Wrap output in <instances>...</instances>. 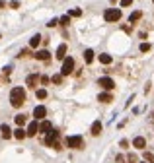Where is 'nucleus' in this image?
<instances>
[{"instance_id":"obj_1","label":"nucleus","mask_w":154,"mask_h":163,"mask_svg":"<svg viewBox=\"0 0 154 163\" xmlns=\"http://www.w3.org/2000/svg\"><path fill=\"white\" fill-rule=\"evenodd\" d=\"M26 103V90L24 87H14L10 91V105L14 109H20Z\"/></svg>"},{"instance_id":"obj_2","label":"nucleus","mask_w":154,"mask_h":163,"mask_svg":"<svg viewBox=\"0 0 154 163\" xmlns=\"http://www.w3.org/2000/svg\"><path fill=\"white\" fill-rule=\"evenodd\" d=\"M104 20L109 21V24H115V21L121 20V8H109L104 12Z\"/></svg>"},{"instance_id":"obj_3","label":"nucleus","mask_w":154,"mask_h":163,"mask_svg":"<svg viewBox=\"0 0 154 163\" xmlns=\"http://www.w3.org/2000/svg\"><path fill=\"white\" fill-rule=\"evenodd\" d=\"M45 144H47V146H51V148H55L57 152L61 150V146H58V132H57V130H53V128H51V130L47 132Z\"/></svg>"},{"instance_id":"obj_4","label":"nucleus","mask_w":154,"mask_h":163,"mask_svg":"<svg viewBox=\"0 0 154 163\" xmlns=\"http://www.w3.org/2000/svg\"><path fill=\"white\" fill-rule=\"evenodd\" d=\"M82 144H84V140H82V136H68L67 140H64V146L67 148H70V150H80L82 148Z\"/></svg>"},{"instance_id":"obj_5","label":"nucleus","mask_w":154,"mask_h":163,"mask_svg":"<svg viewBox=\"0 0 154 163\" xmlns=\"http://www.w3.org/2000/svg\"><path fill=\"white\" fill-rule=\"evenodd\" d=\"M72 70H74V58L72 56H64L63 58V68H61V76H68V74H72Z\"/></svg>"},{"instance_id":"obj_6","label":"nucleus","mask_w":154,"mask_h":163,"mask_svg":"<svg viewBox=\"0 0 154 163\" xmlns=\"http://www.w3.org/2000/svg\"><path fill=\"white\" fill-rule=\"evenodd\" d=\"M98 86H100V87H104V90H107V91H111L113 87H115V82H113L111 78L104 76V78H100V80H98Z\"/></svg>"},{"instance_id":"obj_7","label":"nucleus","mask_w":154,"mask_h":163,"mask_svg":"<svg viewBox=\"0 0 154 163\" xmlns=\"http://www.w3.org/2000/svg\"><path fill=\"white\" fill-rule=\"evenodd\" d=\"M45 115H47V109L43 107V105H37V107L33 109V117H35V121H41V118L45 117Z\"/></svg>"},{"instance_id":"obj_8","label":"nucleus","mask_w":154,"mask_h":163,"mask_svg":"<svg viewBox=\"0 0 154 163\" xmlns=\"http://www.w3.org/2000/svg\"><path fill=\"white\" fill-rule=\"evenodd\" d=\"M37 132H39V124H37V121L29 122V126H27V130H26V136H35Z\"/></svg>"},{"instance_id":"obj_9","label":"nucleus","mask_w":154,"mask_h":163,"mask_svg":"<svg viewBox=\"0 0 154 163\" xmlns=\"http://www.w3.org/2000/svg\"><path fill=\"white\" fill-rule=\"evenodd\" d=\"M133 148H137V150H144V148H146V140L142 136H137L133 140Z\"/></svg>"},{"instance_id":"obj_10","label":"nucleus","mask_w":154,"mask_h":163,"mask_svg":"<svg viewBox=\"0 0 154 163\" xmlns=\"http://www.w3.org/2000/svg\"><path fill=\"white\" fill-rule=\"evenodd\" d=\"M26 84H27V87H37V84H39V76H37V74H31V76H27Z\"/></svg>"},{"instance_id":"obj_11","label":"nucleus","mask_w":154,"mask_h":163,"mask_svg":"<svg viewBox=\"0 0 154 163\" xmlns=\"http://www.w3.org/2000/svg\"><path fill=\"white\" fill-rule=\"evenodd\" d=\"M0 136H2L4 140L12 138V130H10V126H8V124H2V126H0Z\"/></svg>"},{"instance_id":"obj_12","label":"nucleus","mask_w":154,"mask_h":163,"mask_svg":"<svg viewBox=\"0 0 154 163\" xmlns=\"http://www.w3.org/2000/svg\"><path fill=\"white\" fill-rule=\"evenodd\" d=\"M101 130H104V124H101L100 121H96V122L92 124V136H100Z\"/></svg>"},{"instance_id":"obj_13","label":"nucleus","mask_w":154,"mask_h":163,"mask_svg":"<svg viewBox=\"0 0 154 163\" xmlns=\"http://www.w3.org/2000/svg\"><path fill=\"white\" fill-rule=\"evenodd\" d=\"M55 56L58 58V60H63V58L67 56V45H64V43H63V45H58V49H57V55H55Z\"/></svg>"},{"instance_id":"obj_14","label":"nucleus","mask_w":154,"mask_h":163,"mask_svg":"<svg viewBox=\"0 0 154 163\" xmlns=\"http://www.w3.org/2000/svg\"><path fill=\"white\" fill-rule=\"evenodd\" d=\"M141 18H142V12H141V10H137V12H133V14L129 16V24L133 25V24H137V21L141 20Z\"/></svg>"},{"instance_id":"obj_15","label":"nucleus","mask_w":154,"mask_h":163,"mask_svg":"<svg viewBox=\"0 0 154 163\" xmlns=\"http://www.w3.org/2000/svg\"><path fill=\"white\" fill-rule=\"evenodd\" d=\"M33 56L37 58V60H49V56H51V55H49V51L43 49V51H37V53H35Z\"/></svg>"},{"instance_id":"obj_16","label":"nucleus","mask_w":154,"mask_h":163,"mask_svg":"<svg viewBox=\"0 0 154 163\" xmlns=\"http://www.w3.org/2000/svg\"><path fill=\"white\" fill-rule=\"evenodd\" d=\"M51 128H53V124H51L49 121H43V122L39 124V132H41V134H47Z\"/></svg>"},{"instance_id":"obj_17","label":"nucleus","mask_w":154,"mask_h":163,"mask_svg":"<svg viewBox=\"0 0 154 163\" xmlns=\"http://www.w3.org/2000/svg\"><path fill=\"white\" fill-rule=\"evenodd\" d=\"M98 101H101V103H111L113 97H111V93H109V91H105V93H100V95H98Z\"/></svg>"},{"instance_id":"obj_18","label":"nucleus","mask_w":154,"mask_h":163,"mask_svg":"<svg viewBox=\"0 0 154 163\" xmlns=\"http://www.w3.org/2000/svg\"><path fill=\"white\" fill-rule=\"evenodd\" d=\"M84 60H86V64H92V60H94V51L92 49L84 51Z\"/></svg>"},{"instance_id":"obj_19","label":"nucleus","mask_w":154,"mask_h":163,"mask_svg":"<svg viewBox=\"0 0 154 163\" xmlns=\"http://www.w3.org/2000/svg\"><path fill=\"white\" fill-rule=\"evenodd\" d=\"M12 136H14V138H18V140H24V138H26V130L20 126V128H16V130L12 132Z\"/></svg>"},{"instance_id":"obj_20","label":"nucleus","mask_w":154,"mask_h":163,"mask_svg":"<svg viewBox=\"0 0 154 163\" xmlns=\"http://www.w3.org/2000/svg\"><path fill=\"white\" fill-rule=\"evenodd\" d=\"M39 43H41V35H33L31 39H29V47L35 49V47H39Z\"/></svg>"},{"instance_id":"obj_21","label":"nucleus","mask_w":154,"mask_h":163,"mask_svg":"<svg viewBox=\"0 0 154 163\" xmlns=\"http://www.w3.org/2000/svg\"><path fill=\"white\" fill-rule=\"evenodd\" d=\"M111 60H113V56H111V55H107V53L100 55V62H101V64H111Z\"/></svg>"},{"instance_id":"obj_22","label":"nucleus","mask_w":154,"mask_h":163,"mask_svg":"<svg viewBox=\"0 0 154 163\" xmlns=\"http://www.w3.org/2000/svg\"><path fill=\"white\" fill-rule=\"evenodd\" d=\"M14 121H16V124H18V126H24L27 118H26V115H16V118H14Z\"/></svg>"},{"instance_id":"obj_23","label":"nucleus","mask_w":154,"mask_h":163,"mask_svg":"<svg viewBox=\"0 0 154 163\" xmlns=\"http://www.w3.org/2000/svg\"><path fill=\"white\" fill-rule=\"evenodd\" d=\"M63 78H64V76H61V74H55V76L51 78V82L57 84V86H61V84H63Z\"/></svg>"},{"instance_id":"obj_24","label":"nucleus","mask_w":154,"mask_h":163,"mask_svg":"<svg viewBox=\"0 0 154 163\" xmlns=\"http://www.w3.org/2000/svg\"><path fill=\"white\" fill-rule=\"evenodd\" d=\"M68 16H72V18H80V16H82V10H80V8H74V10L68 12Z\"/></svg>"},{"instance_id":"obj_25","label":"nucleus","mask_w":154,"mask_h":163,"mask_svg":"<svg viewBox=\"0 0 154 163\" xmlns=\"http://www.w3.org/2000/svg\"><path fill=\"white\" fill-rule=\"evenodd\" d=\"M35 97H37V99H45L47 97V91L45 90H37V91H35Z\"/></svg>"},{"instance_id":"obj_26","label":"nucleus","mask_w":154,"mask_h":163,"mask_svg":"<svg viewBox=\"0 0 154 163\" xmlns=\"http://www.w3.org/2000/svg\"><path fill=\"white\" fill-rule=\"evenodd\" d=\"M144 161L154 163V153H150V152H144Z\"/></svg>"},{"instance_id":"obj_27","label":"nucleus","mask_w":154,"mask_h":163,"mask_svg":"<svg viewBox=\"0 0 154 163\" xmlns=\"http://www.w3.org/2000/svg\"><path fill=\"white\" fill-rule=\"evenodd\" d=\"M58 24H61V25H68L70 24V16H63L61 20H58Z\"/></svg>"},{"instance_id":"obj_28","label":"nucleus","mask_w":154,"mask_h":163,"mask_svg":"<svg viewBox=\"0 0 154 163\" xmlns=\"http://www.w3.org/2000/svg\"><path fill=\"white\" fill-rule=\"evenodd\" d=\"M127 161H129V163H138V157H137L135 153H129V157H127Z\"/></svg>"},{"instance_id":"obj_29","label":"nucleus","mask_w":154,"mask_h":163,"mask_svg":"<svg viewBox=\"0 0 154 163\" xmlns=\"http://www.w3.org/2000/svg\"><path fill=\"white\" fill-rule=\"evenodd\" d=\"M148 51H150V45H148V43H142V45H141V53H148Z\"/></svg>"},{"instance_id":"obj_30","label":"nucleus","mask_w":154,"mask_h":163,"mask_svg":"<svg viewBox=\"0 0 154 163\" xmlns=\"http://www.w3.org/2000/svg\"><path fill=\"white\" fill-rule=\"evenodd\" d=\"M131 4H133V0H121V8H127Z\"/></svg>"},{"instance_id":"obj_31","label":"nucleus","mask_w":154,"mask_h":163,"mask_svg":"<svg viewBox=\"0 0 154 163\" xmlns=\"http://www.w3.org/2000/svg\"><path fill=\"white\" fill-rule=\"evenodd\" d=\"M20 58H24V56H29V49H24V51H21V53L18 55Z\"/></svg>"},{"instance_id":"obj_32","label":"nucleus","mask_w":154,"mask_h":163,"mask_svg":"<svg viewBox=\"0 0 154 163\" xmlns=\"http://www.w3.org/2000/svg\"><path fill=\"white\" fill-rule=\"evenodd\" d=\"M10 8H14V10L20 8V2H18V0H12V2H10Z\"/></svg>"},{"instance_id":"obj_33","label":"nucleus","mask_w":154,"mask_h":163,"mask_svg":"<svg viewBox=\"0 0 154 163\" xmlns=\"http://www.w3.org/2000/svg\"><path fill=\"white\" fill-rule=\"evenodd\" d=\"M39 82L41 84H49V78L47 76H39Z\"/></svg>"},{"instance_id":"obj_34","label":"nucleus","mask_w":154,"mask_h":163,"mask_svg":"<svg viewBox=\"0 0 154 163\" xmlns=\"http://www.w3.org/2000/svg\"><path fill=\"white\" fill-rule=\"evenodd\" d=\"M57 24H58V20H51V21H49V24H47V25H49V27H55Z\"/></svg>"},{"instance_id":"obj_35","label":"nucleus","mask_w":154,"mask_h":163,"mask_svg":"<svg viewBox=\"0 0 154 163\" xmlns=\"http://www.w3.org/2000/svg\"><path fill=\"white\" fill-rule=\"evenodd\" d=\"M119 146H121V148H129V142H127V140H121Z\"/></svg>"},{"instance_id":"obj_36","label":"nucleus","mask_w":154,"mask_h":163,"mask_svg":"<svg viewBox=\"0 0 154 163\" xmlns=\"http://www.w3.org/2000/svg\"><path fill=\"white\" fill-rule=\"evenodd\" d=\"M4 6H6V2H4V0H0V10H2Z\"/></svg>"},{"instance_id":"obj_37","label":"nucleus","mask_w":154,"mask_h":163,"mask_svg":"<svg viewBox=\"0 0 154 163\" xmlns=\"http://www.w3.org/2000/svg\"><path fill=\"white\" fill-rule=\"evenodd\" d=\"M150 122H154V113H152V117H150Z\"/></svg>"},{"instance_id":"obj_38","label":"nucleus","mask_w":154,"mask_h":163,"mask_svg":"<svg viewBox=\"0 0 154 163\" xmlns=\"http://www.w3.org/2000/svg\"><path fill=\"white\" fill-rule=\"evenodd\" d=\"M142 163H148V161H142Z\"/></svg>"},{"instance_id":"obj_39","label":"nucleus","mask_w":154,"mask_h":163,"mask_svg":"<svg viewBox=\"0 0 154 163\" xmlns=\"http://www.w3.org/2000/svg\"><path fill=\"white\" fill-rule=\"evenodd\" d=\"M152 2H154V0H152Z\"/></svg>"}]
</instances>
